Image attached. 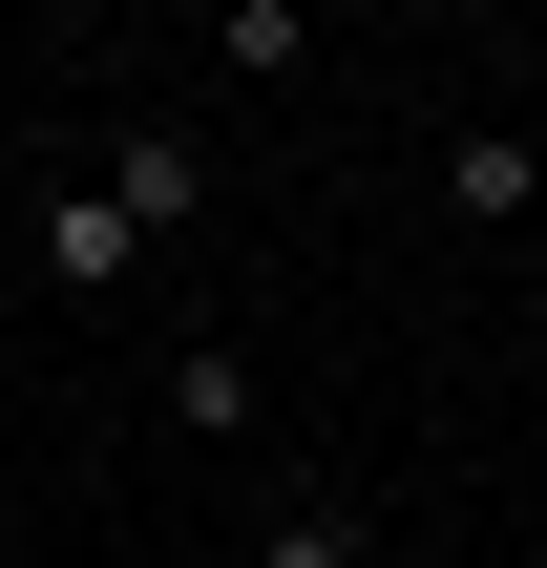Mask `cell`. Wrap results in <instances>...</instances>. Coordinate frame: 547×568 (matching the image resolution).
<instances>
[{"label":"cell","mask_w":547,"mask_h":568,"mask_svg":"<svg viewBox=\"0 0 547 568\" xmlns=\"http://www.w3.org/2000/svg\"><path fill=\"white\" fill-rule=\"evenodd\" d=\"M84 169L126 190V232H190V211H211V148H190V126H105Z\"/></svg>","instance_id":"obj_2"},{"label":"cell","mask_w":547,"mask_h":568,"mask_svg":"<svg viewBox=\"0 0 547 568\" xmlns=\"http://www.w3.org/2000/svg\"><path fill=\"white\" fill-rule=\"evenodd\" d=\"M253 568H379V527H358V506H337V485H295V506H274V527H253Z\"/></svg>","instance_id":"obj_5"},{"label":"cell","mask_w":547,"mask_h":568,"mask_svg":"<svg viewBox=\"0 0 547 568\" xmlns=\"http://www.w3.org/2000/svg\"><path fill=\"white\" fill-rule=\"evenodd\" d=\"M443 211H464V232L547 211V148H527V126H464V148H443Z\"/></svg>","instance_id":"obj_3"},{"label":"cell","mask_w":547,"mask_h":568,"mask_svg":"<svg viewBox=\"0 0 547 568\" xmlns=\"http://www.w3.org/2000/svg\"><path fill=\"white\" fill-rule=\"evenodd\" d=\"M169 422H190V443H253L274 400H253V358H232V337H190V358H169Z\"/></svg>","instance_id":"obj_4"},{"label":"cell","mask_w":547,"mask_h":568,"mask_svg":"<svg viewBox=\"0 0 547 568\" xmlns=\"http://www.w3.org/2000/svg\"><path fill=\"white\" fill-rule=\"evenodd\" d=\"M21 253H42V295H126V253H148V232H126V190H105V169H63V190L21 211Z\"/></svg>","instance_id":"obj_1"}]
</instances>
